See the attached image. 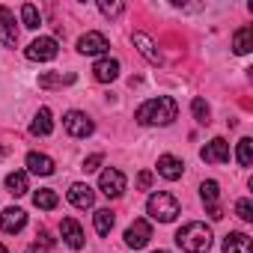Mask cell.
I'll list each match as a JSON object with an SVG mask.
<instances>
[{"mask_svg": "<svg viewBox=\"0 0 253 253\" xmlns=\"http://www.w3.org/2000/svg\"><path fill=\"white\" fill-rule=\"evenodd\" d=\"M179 116V104L170 98V95H158V98H149L137 107L134 119L140 125H170L173 119Z\"/></svg>", "mask_w": 253, "mask_h": 253, "instance_id": "6da1fadb", "label": "cell"}, {"mask_svg": "<svg viewBox=\"0 0 253 253\" xmlns=\"http://www.w3.org/2000/svg\"><path fill=\"white\" fill-rule=\"evenodd\" d=\"M176 244L185 253H206L211 247V229L206 223H200V220H191L176 232Z\"/></svg>", "mask_w": 253, "mask_h": 253, "instance_id": "7a4b0ae2", "label": "cell"}, {"mask_svg": "<svg viewBox=\"0 0 253 253\" xmlns=\"http://www.w3.org/2000/svg\"><path fill=\"white\" fill-rule=\"evenodd\" d=\"M146 211L158 223H173L179 217V200L173 194H167V191H158V194H152L146 200Z\"/></svg>", "mask_w": 253, "mask_h": 253, "instance_id": "3957f363", "label": "cell"}, {"mask_svg": "<svg viewBox=\"0 0 253 253\" xmlns=\"http://www.w3.org/2000/svg\"><path fill=\"white\" fill-rule=\"evenodd\" d=\"M27 60H33V63H48V60H54L57 54H60V45H57V39L54 36H39V39H33L30 45H27Z\"/></svg>", "mask_w": 253, "mask_h": 253, "instance_id": "277c9868", "label": "cell"}, {"mask_svg": "<svg viewBox=\"0 0 253 253\" xmlns=\"http://www.w3.org/2000/svg\"><path fill=\"white\" fill-rule=\"evenodd\" d=\"M63 128H66L72 137H89V134L95 131V125H92V119H89L86 113H81V110H69V113L63 116Z\"/></svg>", "mask_w": 253, "mask_h": 253, "instance_id": "5b68a950", "label": "cell"}, {"mask_svg": "<svg viewBox=\"0 0 253 253\" xmlns=\"http://www.w3.org/2000/svg\"><path fill=\"white\" fill-rule=\"evenodd\" d=\"M98 188H101V194L110 197V200L122 197V191H125V176H122V170H116V167L101 170V176H98Z\"/></svg>", "mask_w": 253, "mask_h": 253, "instance_id": "8992f818", "label": "cell"}, {"mask_svg": "<svg viewBox=\"0 0 253 253\" xmlns=\"http://www.w3.org/2000/svg\"><path fill=\"white\" fill-rule=\"evenodd\" d=\"M149 238H152V226H149V220H134L128 229H125V244H128L131 250H140V247H146L149 244Z\"/></svg>", "mask_w": 253, "mask_h": 253, "instance_id": "52a82bcc", "label": "cell"}, {"mask_svg": "<svg viewBox=\"0 0 253 253\" xmlns=\"http://www.w3.org/2000/svg\"><path fill=\"white\" fill-rule=\"evenodd\" d=\"M200 197H203V203H206V209H209L211 220H220V217H223V211H220V206H217V197H220V185H217L214 179L203 182V185H200Z\"/></svg>", "mask_w": 253, "mask_h": 253, "instance_id": "ba28073f", "label": "cell"}, {"mask_svg": "<svg viewBox=\"0 0 253 253\" xmlns=\"http://www.w3.org/2000/svg\"><path fill=\"white\" fill-rule=\"evenodd\" d=\"M0 42H3L6 48H15L18 45V27H15V15L0 6Z\"/></svg>", "mask_w": 253, "mask_h": 253, "instance_id": "9c48e42d", "label": "cell"}, {"mask_svg": "<svg viewBox=\"0 0 253 253\" xmlns=\"http://www.w3.org/2000/svg\"><path fill=\"white\" fill-rule=\"evenodd\" d=\"M110 45H107V36L104 33H98V30H89V33H84L81 39H78V51L81 54H104Z\"/></svg>", "mask_w": 253, "mask_h": 253, "instance_id": "30bf717a", "label": "cell"}, {"mask_svg": "<svg viewBox=\"0 0 253 253\" xmlns=\"http://www.w3.org/2000/svg\"><path fill=\"white\" fill-rule=\"evenodd\" d=\"M200 158L206 164H226L229 161V143L220 140V137H214L211 143H206V149L200 152Z\"/></svg>", "mask_w": 253, "mask_h": 253, "instance_id": "8fae6325", "label": "cell"}, {"mask_svg": "<svg viewBox=\"0 0 253 253\" xmlns=\"http://www.w3.org/2000/svg\"><path fill=\"white\" fill-rule=\"evenodd\" d=\"M24 226H27L24 209H3V214H0V229H3V232L15 235V232H21Z\"/></svg>", "mask_w": 253, "mask_h": 253, "instance_id": "7c38bea8", "label": "cell"}, {"mask_svg": "<svg viewBox=\"0 0 253 253\" xmlns=\"http://www.w3.org/2000/svg\"><path fill=\"white\" fill-rule=\"evenodd\" d=\"M69 203H72L75 209H92V203H95V194H92V188H89V185H84V182H75V185L69 188Z\"/></svg>", "mask_w": 253, "mask_h": 253, "instance_id": "4fadbf2b", "label": "cell"}, {"mask_svg": "<svg viewBox=\"0 0 253 253\" xmlns=\"http://www.w3.org/2000/svg\"><path fill=\"white\" fill-rule=\"evenodd\" d=\"M60 232H63V241H66L72 250H81V247H84V229H81V223H78L75 217H66V220L60 223Z\"/></svg>", "mask_w": 253, "mask_h": 253, "instance_id": "5bb4252c", "label": "cell"}, {"mask_svg": "<svg viewBox=\"0 0 253 253\" xmlns=\"http://www.w3.org/2000/svg\"><path fill=\"white\" fill-rule=\"evenodd\" d=\"M92 75H95V81L110 84V81H116V78H119V63H116V60H110V57H101V60L92 66Z\"/></svg>", "mask_w": 253, "mask_h": 253, "instance_id": "9a60e30c", "label": "cell"}, {"mask_svg": "<svg viewBox=\"0 0 253 253\" xmlns=\"http://www.w3.org/2000/svg\"><path fill=\"white\" fill-rule=\"evenodd\" d=\"M158 173H161L164 179L176 182V179H182V173H185V164H182L176 155H161V158H158Z\"/></svg>", "mask_w": 253, "mask_h": 253, "instance_id": "2e32d148", "label": "cell"}, {"mask_svg": "<svg viewBox=\"0 0 253 253\" xmlns=\"http://www.w3.org/2000/svg\"><path fill=\"white\" fill-rule=\"evenodd\" d=\"M223 253H253V241L244 232H229L223 238Z\"/></svg>", "mask_w": 253, "mask_h": 253, "instance_id": "e0dca14e", "label": "cell"}, {"mask_svg": "<svg viewBox=\"0 0 253 253\" xmlns=\"http://www.w3.org/2000/svg\"><path fill=\"white\" fill-rule=\"evenodd\" d=\"M27 170L36 173V176H51L54 173V161L48 155H42V152H30L27 155Z\"/></svg>", "mask_w": 253, "mask_h": 253, "instance_id": "ac0fdd59", "label": "cell"}, {"mask_svg": "<svg viewBox=\"0 0 253 253\" xmlns=\"http://www.w3.org/2000/svg\"><path fill=\"white\" fill-rule=\"evenodd\" d=\"M30 131H33L36 137H48V134L54 131V122H51V110H48V107H39V113H36V119H33V125H30Z\"/></svg>", "mask_w": 253, "mask_h": 253, "instance_id": "d6986e66", "label": "cell"}, {"mask_svg": "<svg viewBox=\"0 0 253 253\" xmlns=\"http://www.w3.org/2000/svg\"><path fill=\"white\" fill-rule=\"evenodd\" d=\"M253 48V27H238L232 36V51L235 54H250Z\"/></svg>", "mask_w": 253, "mask_h": 253, "instance_id": "ffe728a7", "label": "cell"}, {"mask_svg": "<svg viewBox=\"0 0 253 253\" xmlns=\"http://www.w3.org/2000/svg\"><path fill=\"white\" fill-rule=\"evenodd\" d=\"M134 45H137V51H140V54H143L149 63H155V66L161 63V54L155 51V42H152L146 33H134Z\"/></svg>", "mask_w": 253, "mask_h": 253, "instance_id": "44dd1931", "label": "cell"}, {"mask_svg": "<svg viewBox=\"0 0 253 253\" xmlns=\"http://www.w3.org/2000/svg\"><path fill=\"white\" fill-rule=\"evenodd\" d=\"M33 203H36V209H45V211H51V209H57L60 197H57V191H51V188H39V191L33 194Z\"/></svg>", "mask_w": 253, "mask_h": 253, "instance_id": "7402d4cb", "label": "cell"}, {"mask_svg": "<svg viewBox=\"0 0 253 253\" xmlns=\"http://www.w3.org/2000/svg\"><path fill=\"white\" fill-rule=\"evenodd\" d=\"M6 188H9V194H15V197H24L27 191H30V185H27V173H9L6 176Z\"/></svg>", "mask_w": 253, "mask_h": 253, "instance_id": "603a6c76", "label": "cell"}, {"mask_svg": "<svg viewBox=\"0 0 253 253\" xmlns=\"http://www.w3.org/2000/svg\"><path fill=\"white\" fill-rule=\"evenodd\" d=\"M110 229H113V211L110 209H98L95 211V232L98 235H110Z\"/></svg>", "mask_w": 253, "mask_h": 253, "instance_id": "cb8c5ba5", "label": "cell"}, {"mask_svg": "<svg viewBox=\"0 0 253 253\" xmlns=\"http://www.w3.org/2000/svg\"><path fill=\"white\" fill-rule=\"evenodd\" d=\"M235 158H238L241 167H250V164H253V140H250V137L238 140V152H235Z\"/></svg>", "mask_w": 253, "mask_h": 253, "instance_id": "d4e9b609", "label": "cell"}, {"mask_svg": "<svg viewBox=\"0 0 253 253\" xmlns=\"http://www.w3.org/2000/svg\"><path fill=\"white\" fill-rule=\"evenodd\" d=\"M21 21H24V27L36 30V27L42 24V18H39V9H36L33 3H24V6H21Z\"/></svg>", "mask_w": 253, "mask_h": 253, "instance_id": "484cf974", "label": "cell"}, {"mask_svg": "<svg viewBox=\"0 0 253 253\" xmlns=\"http://www.w3.org/2000/svg\"><path fill=\"white\" fill-rule=\"evenodd\" d=\"M191 110H194V119H197L200 125H209L211 110H209V104H206L203 98H194V101H191Z\"/></svg>", "mask_w": 253, "mask_h": 253, "instance_id": "4316f807", "label": "cell"}, {"mask_svg": "<svg viewBox=\"0 0 253 253\" xmlns=\"http://www.w3.org/2000/svg\"><path fill=\"white\" fill-rule=\"evenodd\" d=\"M75 81V75H42L39 78V86H60V84H72Z\"/></svg>", "mask_w": 253, "mask_h": 253, "instance_id": "83f0119b", "label": "cell"}, {"mask_svg": "<svg viewBox=\"0 0 253 253\" xmlns=\"http://www.w3.org/2000/svg\"><path fill=\"white\" fill-rule=\"evenodd\" d=\"M235 214L241 217V220H253V203L244 197V200H238L235 203Z\"/></svg>", "mask_w": 253, "mask_h": 253, "instance_id": "f1b7e54d", "label": "cell"}, {"mask_svg": "<svg viewBox=\"0 0 253 253\" xmlns=\"http://www.w3.org/2000/svg\"><path fill=\"white\" fill-rule=\"evenodd\" d=\"M98 9L107 15V18H116V15H122V9H125V3H104V0H101V3H98Z\"/></svg>", "mask_w": 253, "mask_h": 253, "instance_id": "f546056e", "label": "cell"}, {"mask_svg": "<svg viewBox=\"0 0 253 253\" xmlns=\"http://www.w3.org/2000/svg\"><path fill=\"white\" fill-rule=\"evenodd\" d=\"M137 188H140V191H149V188H152V173H149V170H143V173L137 176Z\"/></svg>", "mask_w": 253, "mask_h": 253, "instance_id": "4dcf8cb0", "label": "cell"}, {"mask_svg": "<svg viewBox=\"0 0 253 253\" xmlns=\"http://www.w3.org/2000/svg\"><path fill=\"white\" fill-rule=\"evenodd\" d=\"M98 164H101V155L95 152V155H89V158L84 161V170H86V173H92V170H98Z\"/></svg>", "mask_w": 253, "mask_h": 253, "instance_id": "1f68e13d", "label": "cell"}, {"mask_svg": "<svg viewBox=\"0 0 253 253\" xmlns=\"http://www.w3.org/2000/svg\"><path fill=\"white\" fill-rule=\"evenodd\" d=\"M24 253H48V250H45V244H39V241H36V244H30Z\"/></svg>", "mask_w": 253, "mask_h": 253, "instance_id": "d6a6232c", "label": "cell"}, {"mask_svg": "<svg viewBox=\"0 0 253 253\" xmlns=\"http://www.w3.org/2000/svg\"><path fill=\"white\" fill-rule=\"evenodd\" d=\"M0 253H9V250H6V247H3V244H0Z\"/></svg>", "mask_w": 253, "mask_h": 253, "instance_id": "836d02e7", "label": "cell"}, {"mask_svg": "<svg viewBox=\"0 0 253 253\" xmlns=\"http://www.w3.org/2000/svg\"><path fill=\"white\" fill-rule=\"evenodd\" d=\"M155 253H167V250H155Z\"/></svg>", "mask_w": 253, "mask_h": 253, "instance_id": "e575fe53", "label": "cell"}]
</instances>
